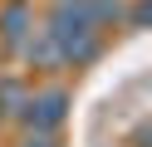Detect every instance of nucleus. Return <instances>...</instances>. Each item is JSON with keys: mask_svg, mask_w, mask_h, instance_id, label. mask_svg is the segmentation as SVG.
Instances as JSON below:
<instances>
[{"mask_svg": "<svg viewBox=\"0 0 152 147\" xmlns=\"http://www.w3.org/2000/svg\"><path fill=\"white\" fill-rule=\"evenodd\" d=\"M39 118H44V123H54V118H59V98H54V93L39 103Z\"/></svg>", "mask_w": 152, "mask_h": 147, "instance_id": "1", "label": "nucleus"}]
</instances>
